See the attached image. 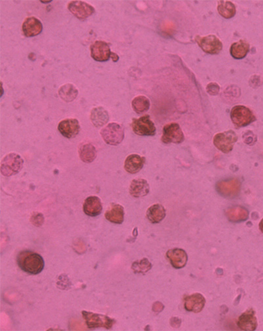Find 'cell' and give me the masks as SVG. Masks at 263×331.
<instances>
[{
  "mask_svg": "<svg viewBox=\"0 0 263 331\" xmlns=\"http://www.w3.org/2000/svg\"><path fill=\"white\" fill-rule=\"evenodd\" d=\"M79 156L81 160L85 163H91L97 157V151L94 146L90 143L82 144L79 148Z\"/></svg>",
  "mask_w": 263,
  "mask_h": 331,
  "instance_id": "cell-26",
  "label": "cell"
},
{
  "mask_svg": "<svg viewBox=\"0 0 263 331\" xmlns=\"http://www.w3.org/2000/svg\"><path fill=\"white\" fill-rule=\"evenodd\" d=\"M227 219L232 223H241L249 218V211L241 206H235L228 209L226 211Z\"/></svg>",
  "mask_w": 263,
  "mask_h": 331,
  "instance_id": "cell-21",
  "label": "cell"
},
{
  "mask_svg": "<svg viewBox=\"0 0 263 331\" xmlns=\"http://www.w3.org/2000/svg\"><path fill=\"white\" fill-rule=\"evenodd\" d=\"M22 32L26 37H34L40 34L43 30L40 20L34 16L26 18L22 26Z\"/></svg>",
  "mask_w": 263,
  "mask_h": 331,
  "instance_id": "cell-15",
  "label": "cell"
},
{
  "mask_svg": "<svg viewBox=\"0 0 263 331\" xmlns=\"http://www.w3.org/2000/svg\"><path fill=\"white\" fill-rule=\"evenodd\" d=\"M232 121L236 127H246L256 120L252 111L247 107L238 105L233 107L230 112Z\"/></svg>",
  "mask_w": 263,
  "mask_h": 331,
  "instance_id": "cell-3",
  "label": "cell"
},
{
  "mask_svg": "<svg viewBox=\"0 0 263 331\" xmlns=\"http://www.w3.org/2000/svg\"><path fill=\"white\" fill-rule=\"evenodd\" d=\"M103 207H102L101 200L97 196H90L86 199L83 211L86 215L90 217H96L101 214Z\"/></svg>",
  "mask_w": 263,
  "mask_h": 331,
  "instance_id": "cell-18",
  "label": "cell"
},
{
  "mask_svg": "<svg viewBox=\"0 0 263 331\" xmlns=\"http://www.w3.org/2000/svg\"><path fill=\"white\" fill-rule=\"evenodd\" d=\"M216 188L220 196L227 198H234L240 194L241 182L238 179L223 180L216 184Z\"/></svg>",
  "mask_w": 263,
  "mask_h": 331,
  "instance_id": "cell-7",
  "label": "cell"
},
{
  "mask_svg": "<svg viewBox=\"0 0 263 331\" xmlns=\"http://www.w3.org/2000/svg\"><path fill=\"white\" fill-rule=\"evenodd\" d=\"M152 267L151 263L147 259L134 262L132 266V269L136 274H146L149 272Z\"/></svg>",
  "mask_w": 263,
  "mask_h": 331,
  "instance_id": "cell-30",
  "label": "cell"
},
{
  "mask_svg": "<svg viewBox=\"0 0 263 331\" xmlns=\"http://www.w3.org/2000/svg\"><path fill=\"white\" fill-rule=\"evenodd\" d=\"M133 131L140 136H153L156 133V127L149 115L138 119H133L132 123Z\"/></svg>",
  "mask_w": 263,
  "mask_h": 331,
  "instance_id": "cell-8",
  "label": "cell"
},
{
  "mask_svg": "<svg viewBox=\"0 0 263 331\" xmlns=\"http://www.w3.org/2000/svg\"><path fill=\"white\" fill-rule=\"evenodd\" d=\"M82 314L86 324L89 329L103 328L110 330L116 323V321L112 318L101 314L86 311H83Z\"/></svg>",
  "mask_w": 263,
  "mask_h": 331,
  "instance_id": "cell-5",
  "label": "cell"
},
{
  "mask_svg": "<svg viewBox=\"0 0 263 331\" xmlns=\"http://www.w3.org/2000/svg\"><path fill=\"white\" fill-rule=\"evenodd\" d=\"M238 326L242 331H254L258 327V320L256 313L252 309L248 310L242 314L238 320Z\"/></svg>",
  "mask_w": 263,
  "mask_h": 331,
  "instance_id": "cell-14",
  "label": "cell"
},
{
  "mask_svg": "<svg viewBox=\"0 0 263 331\" xmlns=\"http://www.w3.org/2000/svg\"><path fill=\"white\" fill-rule=\"evenodd\" d=\"M150 192V185L142 179L133 180L130 186V194L134 198H139L147 196Z\"/></svg>",
  "mask_w": 263,
  "mask_h": 331,
  "instance_id": "cell-19",
  "label": "cell"
},
{
  "mask_svg": "<svg viewBox=\"0 0 263 331\" xmlns=\"http://www.w3.org/2000/svg\"><path fill=\"white\" fill-rule=\"evenodd\" d=\"M101 135L104 141L112 146H116L124 137V129L118 123H110L102 129Z\"/></svg>",
  "mask_w": 263,
  "mask_h": 331,
  "instance_id": "cell-4",
  "label": "cell"
},
{
  "mask_svg": "<svg viewBox=\"0 0 263 331\" xmlns=\"http://www.w3.org/2000/svg\"><path fill=\"white\" fill-rule=\"evenodd\" d=\"M162 140L164 144H180L184 140V135L178 123H168L164 127Z\"/></svg>",
  "mask_w": 263,
  "mask_h": 331,
  "instance_id": "cell-9",
  "label": "cell"
},
{
  "mask_svg": "<svg viewBox=\"0 0 263 331\" xmlns=\"http://www.w3.org/2000/svg\"><path fill=\"white\" fill-rule=\"evenodd\" d=\"M250 51V44L247 41L241 40L233 43L230 47V54L236 59H242L245 57Z\"/></svg>",
  "mask_w": 263,
  "mask_h": 331,
  "instance_id": "cell-25",
  "label": "cell"
},
{
  "mask_svg": "<svg viewBox=\"0 0 263 331\" xmlns=\"http://www.w3.org/2000/svg\"><path fill=\"white\" fill-rule=\"evenodd\" d=\"M132 106L137 114H143L150 109V100L145 96H136L132 102Z\"/></svg>",
  "mask_w": 263,
  "mask_h": 331,
  "instance_id": "cell-29",
  "label": "cell"
},
{
  "mask_svg": "<svg viewBox=\"0 0 263 331\" xmlns=\"http://www.w3.org/2000/svg\"><path fill=\"white\" fill-rule=\"evenodd\" d=\"M30 221L33 225L40 227L44 223V217L40 213H34L30 218Z\"/></svg>",
  "mask_w": 263,
  "mask_h": 331,
  "instance_id": "cell-31",
  "label": "cell"
},
{
  "mask_svg": "<svg viewBox=\"0 0 263 331\" xmlns=\"http://www.w3.org/2000/svg\"><path fill=\"white\" fill-rule=\"evenodd\" d=\"M91 56L96 61L106 62L110 58V45L106 41H96L90 47Z\"/></svg>",
  "mask_w": 263,
  "mask_h": 331,
  "instance_id": "cell-12",
  "label": "cell"
},
{
  "mask_svg": "<svg viewBox=\"0 0 263 331\" xmlns=\"http://www.w3.org/2000/svg\"><path fill=\"white\" fill-rule=\"evenodd\" d=\"M217 9L219 14L227 19L232 18L236 12L234 4L229 1H219Z\"/></svg>",
  "mask_w": 263,
  "mask_h": 331,
  "instance_id": "cell-28",
  "label": "cell"
},
{
  "mask_svg": "<svg viewBox=\"0 0 263 331\" xmlns=\"http://www.w3.org/2000/svg\"><path fill=\"white\" fill-rule=\"evenodd\" d=\"M260 231H262V233H263V219L260 222Z\"/></svg>",
  "mask_w": 263,
  "mask_h": 331,
  "instance_id": "cell-36",
  "label": "cell"
},
{
  "mask_svg": "<svg viewBox=\"0 0 263 331\" xmlns=\"http://www.w3.org/2000/svg\"><path fill=\"white\" fill-rule=\"evenodd\" d=\"M244 141L246 144L252 145L256 141V136L252 131H247L243 136Z\"/></svg>",
  "mask_w": 263,
  "mask_h": 331,
  "instance_id": "cell-32",
  "label": "cell"
},
{
  "mask_svg": "<svg viewBox=\"0 0 263 331\" xmlns=\"http://www.w3.org/2000/svg\"><path fill=\"white\" fill-rule=\"evenodd\" d=\"M164 305L160 302H156L153 305V311L156 313H160L164 309Z\"/></svg>",
  "mask_w": 263,
  "mask_h": 331,
  "instance_id": "cell-34",
  "label": "cell"
},
{
  "mask_svg": "<svg viewBox=\"0 0 263 331\" xmlns=\"http://www.w3.org/2000/svg\"><path fill=\"white\" fill-rule=\"evenodd\" d=\"M90 119L94 126L101 127L108 122L110 116L103 107H96L92 110Z\"/></svg>",
  "mask_w": 263,
  "mask_h": 331,
  "instance_id": "cell-22",
  "label": "cell"
},
{
  "mask_svg": "<svg viewBox=\"0 0 263 331\" xmlns=\"http://www.w3.org/2000/svg\"><path fill=\"white\" fill-rule=\"evenodd\" d=\"M206 302V299L200 293L190 295L185 298V309L194 313H199L203 310Z\"/></svg>",
  "mask_w": 263,
  "mask_h": 331,
  "instance_id": "cell-16",
  "label": "cell"
},
{
  "mask_svg": "<svg viewBox=\"0 0 263 331\" xmlns=\"http://www.w3.org/2000/svg\"><path fill=\"white\" fill-rule=\"evenodd\" d=\"M196 41L206 53L216 54L220 53L222 49V43L214 35H208L204 37L198 35L196 37Z\"/></svg>",
  "mask_w": 263,
  "mask_h": 331,
  "instance_id": "cell-10",
  "label": "cell"
},
{
  "mask_svg": "<svg viewBox=\"0 0 263 331\" xmlns=\"http://www.w3.org/2000/svg\"><path fill=\"white\" fill-rule=\"evenodd\" d=\"M110 58H112V61L118 62V59H120V56H118V54L112 52V54H110Z\"/></svg>",
  "mask_w": 263,
  "mask_h": 331,
  "instance_id": "cell-35",
  "label": "cell"
},
{
  "mask_svg": "<svg viewBox=\"0 0 263 331\" xmlns=\"http://www.w3.org/2000/svg\"><path fill=\"white\" fill-rule=\"evenodd\" d=\"M24 160L16 153L8 154L1 163V172L6 177H10L20 173L24 167Z\"/></svg>",
  "mask_w": 263,
  "mask_h": 331,
  "instance_id": "cell-2",
  "label": "cell"
},
{
  "mask_svg": "<svg viewBox=\"0 0 263 331\" xmlns=\"http://www.w3.org/2000/svg\"><path fill=\"white\" fill-rule=\"evenodd\" d=\"M146 215H147L148 219L152 223H160L166 218V210L162 205L155 204L148 209Z\"/></svg>",
  "mask_w": 263,
  "mask_h": 331,
  "instance_id": "cell-24",
  "label": "cell"
},
{
  "mask_svg": "<svg viewBox=\"0 0 263 331\" xmlns=\"http://www.w3.org/2000/svg\"><path fill=\"white\" fill-rule=\"evenodd\" d=\"M80 126L76 119H66L60 121L58 125V130L64 137L72 139L78 135Z\"/></svg>",
  "mask_w": 263,
  "mask_h": 331,
  "instance_id": "cell-13",
  "label": "cell"
},
{
  "mask_svg": "<svg viewBox=\"0 0 263 331\" xmlns=\"http://www.w3.org/2000/svg\"><path fill=\"white\" fill-rule=\"evenodd\" d=\"M238 140V136L234 131L230 130L224 133L216 134L214 137V143L221 152L228 154L233 150L234 145Z\"/></svg>",
  "mask_w": 263,
  "mask_h": 331,
  "instance_id": "cell-6",
  "label": "cell"
},
{
  "mask_svg": "<svg viewBox=\"0 0 263 331\" xmlns=\"http://www.w3.org/2000/svg\"><path fill=\"white\" fill-rule=\"evenodd\" d=\"M166 257L170 261L172 267L176 269H180L186 265L188 255L183 249H170L166 253Z\"/></svg>",
  "mask_w": 263,
  "mask_h": 331,
  "instance_id": "cell-17",
  "label": "cell"
},
{
  "mask_svg": "<svg viewBox=\"0 0 263 331\" xmlns=\"http://www.w3.org/2000/svg\"><path fill=\"white\" fill-rule=\"evenodd\" d=\"M18 267L24 272L30 274H38L44 267L42 257L38 253L30 251L20 252L18 257Z\"/></svg>",
  "mask_w": 263,
  "mask_h": 331,
  "instance_id": "cell-1",
  "label": "cell"
},
{
  "mask_svg": "<svg viewBox=\"0 0 263 331\" xmlns=\"http://www.w3.org/2000/svg\"><path fill=\"white\" fill-rule=\"evenodd\" d=\"M124 208L120 205L114 204L106 212L105 217L108 221L114 224H122L124 221Z\"/></svg>",
  "mask_w": 263,
  "mask_h": 331,
  "instance_id": "cell-23",
  "label": "cell"
},
{
  "mask_svg": "<svg viewBox=\"0 0 263 331\" xmlns=\"http://www.w3.org/2000/svg\"><path fill=\"white\" fill-rule=\"evenodd\" d=\"M219 91H220V86L216 83H210L206 86V91L210 95H218Z\"/></svg>",
  "mask_w": 263,
  "mask_h": 331,
  "instance_id": "cell-33",
  "label": "cell"
},
{
  "mask_svg": "<svg viewBox=\"0 0 263 331\" xmlns=\"http://www.w3.org/2000/svg\"><path fill=\"white\" fill-rule=\"evenodd\" d=\"M145 158L138 154H132L127 157L124 162V169L130 174L137 173L143 168Z\"/></svg>",
  "mask_w": 263,
  "mask_h": 331,
  "instance_id": "cell-20",
  "label": "cell"
},
{
  "mask_svg": "<svg viewBox=\"0 0 263 331\" xmlns=\"http://www.w3.org/2000/svg\"><path fill=\"white\" fill-rule=\"evenodd\" d=\"M59 95L64 102H70L76 99L78 91L74 85L66 84L62 86L59 90Z\"/></svg>",
  "mask_w": 263,
  "mask_h": 331,
  "instance_id": "cell-27",
  "label": "cell"
},
{
  "mask_svg": "<svg viewBox=\"0 0 263 331\" xmlns=\"http://www.w3.org/2000/svg\"><path fill=\"white\" fill-rule=\"evenodd\" d=\"M68 9L73 15L80 20L86 19L95 12L93 6L82 1H70L68 5Z\"/></svg>",
  "mask_w": 263,
  "mask_h": 331,
  "instance_id": "cell-11",
  "label": "cell"
}]
</instances>
